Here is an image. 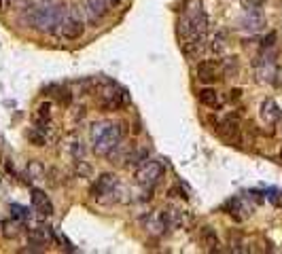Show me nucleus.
I'll return each mask as SVG.
<instances>
[{"mask_svg":"<svg viewBox=\"0 0 282 254\" xmlns=\"http://www.w3.org/2000/svg\"><path fill=\"white\" fill-rule=\"evenodd\" d=\"M107 3H109L111 7H117V5H121V0H107Z\"/></svg>","mask_w":282,"mask_h":254,"instance_id":"obj_31","label":"nucleus"},{"mask_svg":"<svg viewBox=\"0 0 282 254\" xmlns=\"http://www.w3.org/2000/svg\"><path fill=\"white\" fill-rule=\"evenodd\" d=\"M163 216H166V223H168V229H179L185 225L187 221V214L179 208H168V210H163Z\"/></svg>","mask_w":282,"mask_h":254,"instance_id":"obj_15","label":"nucleus"},{"mask_svg":"<svg viewBox=\"0 0 282 254\" xmlns=\"http://www.w3.org/2000/svg\"><path fill=\"white\" fill-rule=\"evenodd\" d=\"M213 49H215L217 53H223V51H225V43H223V36H217V39H215Z\"/></svg>","mask_w":282,"mask_h":254,"instance_id":"obj_27","label":"nucleus"},{"mask_svg":"<svg viewBox=\"0 0 282 254\" xmlns=\"http://www.w3.org/2000/svg\"><path fill=\"white\" fill-rule=\"evenodd\" d=\"M0 7H3V0H0Z\"/></svg>","mask_w":282,"mask_h":254,"instance_id":"obj_32","label":"nucleus"},{"mask_svg":"<svg viewBox=\"0 0 282 254\" xmlns=\"http://www.w3.org/2000/svg\"><path fill=\"white\" fill-rule=\"evenodd\" d=\"M197 98H199V102H202L204 106H208V108H219L221 106V98H219V93L213 87H204L202 91L197 93Z\"/></svg>","mask_w":282,"mask_h":254,"instance_id":"obj_16","label":"nucleus"},{"mask_svg":"<svg viewBox=\"0 0 282 254\" xmlns=\"http://www.w3.org/2000/svg\"><path fill=\"white\" fill-rule=\"evenodd\" d=\"M147 161V151L145 149H138L134 153H130V157H127V165L130 167H138V165H143Z\"/></svg>","mask_w":282,"mask_h":254,"instance_id":"obj_20","label":"nucleus"},{"mask_svg":"<svg viewBox=\"0 0 282 254\" xmlns=\"http://www.w3.org/2000/svg\"><path fill=\"white\" fill-rule=\"evenodd\" d=\"M7 3H11V0H7Z\"/></svg>","mask_w":282,"mask_h":254,"instance_id":"obj_33","label":"nucleus"},{"mask_svg":"<svg viewBox=\"0 0 282 254\" xmlns=\"http://www.w3.org/2000/svg\"><path fill=\"white\" fill-rule=\"evenodd\" d=\"M163 176V167L159 161H151L147 159L143 165H138L136 174H134V180L136 185H140L143 189H153Z\"/></svg>","mask_w":282,"mask_h":254,"instance_id":"obj_5","label":"nucleus"},{"mask_svg":"<svg viewBox=\"0 0 282 254\" xmlns=\"http://www.w3.org/2000/svg\"><path fill=\"white\" fill-rule=\"evenodd\" d=\"M93 85H96L93 93L98 95V104L102 108H107V111H117V108H121V104L125 102V93L117 87L113 81L98 79V81H93Z\"/></svg>","mask_w":282,"mask_h":254,"instance_id":"obj_4","label":"nucleus"},{"mask_svg":"<svg viewBox=\"0 0 282 254\" xmlns=\"http://www.w3.org/2000/svg\"><path fill=\"white\" fill-rule=\"evenodd\" d=\"M221 131L225 136H236L240 131V119L238 115H227L225 119L221 121Z\"/></svg>","mask_w":282,"mask_h":254,"instance_id":"obj_18","label":"nucleus"},{"mask_svg":"<svg viewBox=\"0 0 282 254\" xmlns=\"http://www.w3.org/2000/svg\"><path fill=\"white\" fill-rule=\"evenodd\" d=\"M83 30H85L83 19H79L77 15H66L64 21H62V26H60L62 36H64V39H68V41L81 39V36H83Z\"/></svg>","mask_w":282,"mask_h":254,"instance_id":"obj_7","label":"nucleus"},{"mask_svg":"<svg viewBox=\"0 0 282 254\" xmlns=\"http://www.w3.org/2000/svg\"><path fill=\"white\" fill-rule=\"evenodd\" d=\"M280 117H282V111H280V106L276 104V100H272V98L263 100V104H261V119L265 121V123L267 125H276L278 121H280Z\"/></svg>","mask_w":282,"mask_h":254,"instance_id":"obj_12","label":"nucleus"},{"mask_svg":"<svg viewBox=\"0 0 282 254\" xmlns=\"http://www.w3.org/2000/svg\"><path fill=\"white\" fill-rule=\"evenodd\" d=\"M51 0H30L28 3V9H39V7H45V5H49Z\"/></svg>","mask_w":282,"mask_h":254,"instance_id":"obj_28","label":"nucleus"},{"mask_svg":"<svg viewBox=\"0 0 282 254\" xmlns=\"http://www.w3.org/2000/svg\"><path fill=\"white\" fill-rule=\"evenodd\" d=\"M197 79L202 81V83H215L217 79H219V66H217V62H199L197 64Z\"/></svg>","mask_w":282,"mask_h":254,"instance_id":"obj_13","label":"nucleus"},{"mask_svg":"<svg viewBox=\"0 0 282 254\" xmlns=\"http://www.w3.org/2000/svg\"><path fill=\"white\" fill-rule=\"evenodd\" d=\"M276 39H278V34H276V32H269L265 39H263L261 49H269V47H276Z\"/></svg>","mask_w":282,"mask_h":254,"instance_id":"obj_25","label":"nucleus"},{"mask_svg":"<svg viewBox=\"0 0 282 254\" xmlns=\"http://www.w3.org/2000/svg\"><path fill=\"white\" fill-rule=\"evenodd\" d=\"M274 85L278 89H282V68H278L276 70V77H274Z\"/></svg>","mask_w":282,"mask_h":254,"instance_id":"obj_29","label":"nucleus"},{"mask_svg":"<svg viewBox=\"0 0 282 254\" xmlns=\"http://www.w3.org/2000/svg\"><path fill=\"white\" fill-rule=\"evenodd\" d=\"M28 140L34 144V147H45V134H43V129H30L28 131Z\"/></svg>","mask_w":282,"mask_h":254,"instance_id":"obj_22","label":"nucleus"},{"mask_svg":"<svg viewBox=\"0 0 282 254\" xmlns=\"http://www.w3.org/2000/svg\"><path fill=\"white\" fill-rule=\"evenodd\" d=\"M240 93H242V89H233V91H231V100H238Z\"/></svg>","mask_w":282,"mask_h":254,"instance_id":"obj_30","label":"nucleus"},{"mask_svg":"<svg viewBox=\"0 0 282 254\" xmlns=\"http://www.w3.org/2000/svg\"><path fill=\"white\" fill-rule=\"evenodd\" d=\"M265 26V15L259 9H246V13L242 17V28L246 32H259Z\"/></svg>","mask_w":282,"mask_h":254,"instance_id":"obj_10","label":"nucleus"},{"mask_svg":"<svg viewBox=\"0 0 282 254\" xmlns=\"http://www.w3.org/2000/svg\"><path fill=\"white\" fill-rule=\"evenodd\" d=\"M145 229L153 235H161L168 231V223H166V216H163V210L159 212H151L149 216H145Z\"/></svg>","mask_w":282,"mask_h":254,"instance_id":"obj_9","label":"nucleus"},{"mask_svg":"<svg viewBox=\"0 0 282 254\" xmlns=\"http://www.w3.org/2000/svg\"><path fill=\"white\" fill-rule=\"evenodd\" d=\"M11 212H13V219H19V221H23V219H28V210L26 208H21V205H11Z\"/></svg>","mask_w":282,"mask_h":254,"instance_id":"obj_24","label":"nucleus"},{"mask_svg":"<svg viewBox=\"0 0 282 254\" xmlns=\"http://www.w3.org/2000/svg\"><path fill=\"white\" fill-rule=\"evenodd\" d=\"M0 233L7 239H13L19 233V223L17 221H3L0 223Z\"/></svg>","mask_w":282,"mask_h":254,"instance_id":"obj_19","label":"nucleus"},{"mask_svg":"<svg viewBox=\"0 0 282 254\" xmlns=\"http://www.w3.org/2000/svg\"><path fill=\"white\" fill-rule=\"evenodd\" d=\"M117 187V178L115 174H100L98 180L91 187V197L98 201H107V195H113Z\"/></svg>","mask_w":282,"mask_h":254,"instance_id":"obj_6","label":"nucleus"},{"mask_svg":"<svg viewBox=\"0 0 282 254\" xmlns=\"http://www.w3.org/2000/svg\"><path fill=\"white\" fill-rule=\"evenodd\" d=\"M51 239V231L47 227H37L30 231V246H45Z\"/></svg>","mask_w":282,"mask_h":254,"instance_id":"obj_17","label":"nucleus"},{"mask_svg":"<svg viewBox=\"0 0 282 254\" xmlns=\"http://www.w3.org/2000/svg\"><path fill=\"white\" fill-rule=\"evenodd\" d=\"M30 201H32L34 212H37L39 216H51V214H53V203H51L49 195H47L45 191H41V189H32V193H30Z\"/></svg>","mask_w":282,"mask_h":254,"instance_id":"obj_8","label":"nucleus"},{"mask_svg":"<svg viewBox=\"0 0 282 254\" xmlns=\"http://www.w3.org/2000/svg\"><path fill=\"white\" fill-rule=\"evenodd\" d=\"M28 174H30V178H34V180H41V178L45 176V167H43V163H41L39 159H32L30 165H28Z\"/></svg>","mask_w":282,"mask_h":254,"instance_id":"obj_21","label":"nucleus"},{"mask_svg":"<svg viewBox=\"0 0 282 254\" xmlns=\"http://www.w3.org/2000/svg\"><path fill=\"white\" fill-rule=\"evenodd\" d=\"M66 17V7L64 5H45L34 9L32 13V26L43 32H55L62 26V21Z\"/></svg>","mask_w":282,"mask_h":254,"instance_id":"obj_3","label":"nucleus"},{"mask_svg":"<svg viewBox=\"0 0 282 254\" xmlns=\"http://www.w3.org/2000/svg\"><path fill=\"white\" fill-rule=\"evenodd\" d=\"M181 30L185 36V51L195 55L199 49H204V34L208 30V17L204 13L202 0H187L185 15L181 21Z\"/></svg>","mask_w":282,"mask_h":254,"instance_id":"obj_1","label":"nucleus"},{"mask_svg":"<svg viewBox=\"0 0 282 254\" xmlns=\"http://www.w3.org/2000/svg\"><path fill=\"white\" fill-rule=\"evenodd\" d=\"M85 5V13L89 21H100L104 15L109 13V3L107 0H83Z\"/></svg>","mask_w":282,"mask_h":254,"instance_id":"obj_11","label":"nucleus"},{"mask_svg":"<svg viewBox=\"0 0 282 254\" xmlns=\"http://www.w3.org/2000/svg\"><path fill=\"white\" fill-rule=\"evenodd\" d=\"M199 241H202V246L208 252H215L219 248V235L215 233L213 227H202V231H199Z\"/></svg>","mask_w":282,"mask_h":254,"instance_id":"obj_14","label":"nucleus"},{"mask_svg":"<svg viewBox=\"0 0 282 254\" xmlns=\"http://www.w3.org/2000/svg\"><path fill=\"white\" fill-rule=\"evenodd\" d=\"M37 119H43V121H49V119H51V104H49V102H43V104L39 106Z\"/></svg>","mask_w":282,"mask_h":254,"instance_id":"obj_23","label":"nucleus"},{"mask_svg":"<svg viewBox=\"0 0 282 254\" xmlns=\"http://www.w3.org/2000/svg\"><path fill=\"white\" fill-rule=\"evenodd\" d=\"M125 138L123 123H111V121H100L91 125V142L93 153L98 157H107L115 147H119Z\"/></svg>","mask_w":282,"mask_h":254,"instance_id":"obj_2","label":"nucleus"},{"mask_svg":"<svg viewBox=\"0 0 282 254\" xmlns=\"http://www.w3.org/2000/svg\"><path fill=\"white\" fill-rule=\"evenodd\" d=\"M267 0H242V7L244 9H261Z\"/></svg>","mask_w":282,"mask_h":254,"instance_id":"obj_26","label":"nucleus"}]
</instances>
